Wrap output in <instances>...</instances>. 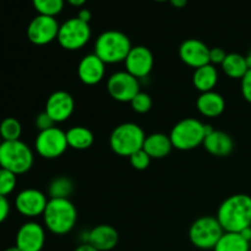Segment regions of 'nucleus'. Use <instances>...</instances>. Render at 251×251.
I'll use <instances>...</instances> for the list:
<instances>
[{
	"label": "nucleus",
	"mask_w": 251,
	"mask_h": 251,
	"mask_svg": "<svg viewBox=\"0 0 251 251\" xmlns=\"http://www.w3.org/2000/svg\"><path fill=\"white\" fill-rule=\"evenodd\" d=\"M216 218L225 232L240 233L251 227V196L234 194L220 205Z\"/></svg>",
	"instance_id": "obj_1"
},
{
	"label": "nucleus",
	"mask_w": 251,
	"mask_h": 251,
	"mask_svg": "<svg viewBox=\"0 0 251 251\" xmlns=\"http://www.w3.org/2000/svg\"><path fill=\"white\" fill-rule=\"evenodd\" d=\"M43 221L49 232L55 235H65L75 228L77 210L70 199H49Z\"/></svg>",
	"instance_id": "obj_2"
},
{
	"label": "nucleus",
	"mask_w": 251,
	"mask_h": 251,
	"mask_svg": "<svg viewBox=\"0 0 251 251\" xmlns=\"http://www.w3.org/2000/svg\"><path fill=\"white\" fill-rule=\"evenodd\" d=\"M131 48V42L126 34L117 29H109L97 37L93 53L104 64H118L125 61Z\"/></svg>",
	"instance_id": "obj_3"
},
{
	"label": "nucleus",
	"mask_w": 251,
	"mask_h": 251,
	"mask_svg": "<svg viewBox=\"0 0 251 251\" xmlns=\"http://www.w3.org/2000/svg\"><path fill=\"white\" fill-rule=\"evenodd\" d=\"M144 129L135 123H123L114 127L109 136V146L115 154L129 158L132 153L144 147Z\"/></svg>",
	"instance_id": "obj_4"
},
{
	"label": "nucleus",
	"mask_w": 251,
	"mask_h": 251,
	"mask_svg": "<svg viewBox=\"0 0 251 251\" xmlns=\"http://www.w3.org/2000/svg\"><path fill=\"white\" fill-rule=\"evenodd\" d=\"M33 162V152L28 145L21 140L2 141L0 144V168L7 169L16 176H21L32 168Z\"/></svg>",
	"instance_id": "obj_5"
},
{
	"label": "nucleus",
	"mask_w": 251,
	"mask_h": 251,
	"mask_svg": "<svg viewBox=\"0 0 251 251\" xmlns=\"http://www.w3.org/2000/svg\"><path fill=\"white\" fill-rule=\"evenodd\" d=\"M169 137L174 149L190 151L201 146L205 141L206 124L195 118H185L174 125Z\"/></svg>",
	"instance_id": "obj_6"
},
{
	"label": "nucleus",
	"mask_w": 251,
	"mask_h": 251,
	"mask_svg": "<svg viewBox=\"0 0 251 251\" xmlns=\"http://www.w3.org/2000/svg\"><path fill=\"white\" fill-rule=\"evenodd\" d=\"M222 226L213 216H202L193 222L189 229L191 244L201 250H210L216 247L223 235Z\"/></svg>",
	"instance_id": "obj_7"
},
{
	"label": "nucleus",
	"mask_w": 251,
	"mask_h": 251,
	"mask_svg": "<svg viewBox=\"0 0 251 251\" xmlns=\"http://www.w3.org/2000/svg\"><path fill=\"white\" fill-rule=\"evenodd\" d=\"M90 24L76 17L66 20L59 27L58 43L65 50L75 51L83 48L91 39Z\"/></svg>",
	"instance_id": "obj_8"
},
{
	"label": "nucleus",
	"mask_w": 251,
	"mask_h": 251,
	"mask_svg": "<svg viewBox=\"0 0 251 251\" xmlns=\"http://www.w3.org/2000/svg\"><path fill=\"white\" fill-rule=\"evenodd\" d=\"M68 147L66 132L59 129L58 126L39 131L34 141L36 152L42 158L46 159L59 158L65 153Z\"/></svg>",
	"instance_id": "obj_9"
},
{
	"label": "nucleus",
	"mask_w": 251,
	"mask_h": 251,
	"mask_svg": "<svg viewBox=\"0 0 251 251\" xmlns=\"http://www.w3.org/2000/svg\"><path fill=\"white\" fill-rule=\"evenodd\" d=\"M107 91L110 97L120 103L131 102L140 92L139 78L134 77L127 71H117L108 77Z\"/></svg>",
	"instance_id": "obj_10"
},
{
	"label": "nucleus",
	"mask_w": 251,
	"mask_h": 251,
	"mask_svg": "<svg viewBox=\"0 0 251 251\" xmlns=\"http://www.w3.org/2000/svg\"><path fill=\"white\" fill-rule=\"evenodd\" d=\"M59 27L55 17L37 15L27 27V38L34 46H47L58 38Z\"/></svg>",
	"instance_id": "obj_11"
},
{
	"label": "nucleus",
	"mask_w": 251,
	"mask_h": 251,
	"mask_svg": "<svg viewBox=\"0 0 251 251\" xmlns=\"http://www.w3.org/2000/svg\"><path fill=\"white\" fill-rule=\"evenodd\" d=\"M48 201L49 199L41 190L25 189L17 194L15 199V207L24 217L36 218L43 216Z\"/></svg>",
	"instance_id": "obj_12"
},
{
	"label": "nucleus",
	"mask_w": 251,
	"mask_h": 251,
	"mask_svg": "<svg viewBox=\"0 0 251 251\" xmlns=\"http://www.w3.org/2000/svg\"><path fill=\"white\" fill-rule=\"evenodd\" d=\"M125 71L136 78H145L151 74L154 65L152 51L145 46H135L127 54L124 61Z\"/></svg>",
	"instance_id": "obj_13"
},
{
	"label": "nucleus",
	"mask_w": 251,
	"mask_h": 251,
	"mask_svg": "<svg viewBox=\"0 0 251 251\" xmlns=\"http://www.w3.org/2000/svg\"><path fill=\"white\" fill-rule=\"evenodd\" d=\"M75 109L74 97L66 91H55L48 97L44 112L54 120L55 124L64 123L73 115Z\"/></svg>",
	"instance_id": "obj_14"
},
{
	"label": "nucleus",
	"mask_w": 251,
	"mask_h": 251,
	"mask_svg": "<svg viewBox=\"0 0 251 251\" xmlns=\"http://www.w3.org/2000/svg\"><path fill=\"white\" fill-rule=\"evenodd\" d=\"M179 58L185 65L199 69L210 64V48L200 39L189 38L179 47Z\"/></svg>",
	"instance_id": "obj_15"
},
{
	"label": "nucleus",
	"mask_w": 251,
	"mask_h": 251,
	"mask_svg": "<svg viewBox=\"0 0 251 251\" xmlns=\"http://www.w3.org/2000/svg\"><path fill=\"white\" fill-rule=\"evenodd\" d=\"M46 244V230L39 223L26 222L16 234V247L21 251H42Z\"/></svg>",
	"instance_id": "obj_16"
},
{
	"label": "nucleus",
	"mask_w": 251,
	"mask_h": 251,
	"mask_svg": "<svg viewBox=\"0 0 251 251\" xmlns=\"http://www.w3.org/2000/svg\"><path fill=\"white\" fill-rule=\"evenodd\" d=\"M105 64L95 53L86 54L77 66V76L81 82L95 86L104 78Z\"/></svg>",
	"instance_id": "obj_17"
},
{
	"label": "nucleus",
	"mask_w": 251,
	"mask_h": 251,
	"mask_svg": "<svg viewBox=\"0 0 251 251\" xmlns=\"http://www.w3.org/2000/svg\"><path fill=\"white\" fill-rule=\"evenodd\" d=\"M119 242V233L110 225H98L87 232V243L98 251H110Z\"/></svg>",
	"instance_id": "obj_18"
},
{
	"label": "nucleus",
	"mask_w": 251,
	"mask_h": 251,
	"mask_svg": "<svg viewBox=\"0 0 251 251\" xmlns=\"http://www.w3.org/2000/svg\"><path fill=\"white\" fill-rule=\"evenodd\" d=\"M202 145L206 151L215 157H227L234 150V140L229 134L221 130L211 131Z\"/></svg>",
	"instance_id": "obj_19"
},
{
	"label": "nucleus",
	"mask_w": 251,
	"mask_h": 251,
	"mask_svg": "<svg viewBox=\"0 0 251 251\" xmlns=\"http://www.w3.org/2000/svg\"><path fill=\"white\" fill-rule=\"evenodd\" d=\"M196 108L199 113L206 118H217L225 112L226 100L221 93L216 91L200 93L196 100Z\"/></svg>",
	"instance_id": "obj_20"
},
{
	"label": "nucleus",
	"mask_w": 251,
	"mask_h": 251,
	"mask_svg": "<svg viewBox=\"0 0 251 251\" xmlns=\"http://www.w3.org/2000/svg\"><path fill=\"white\" fill-rule=\"evenodd\" d=\"M173 144L169 135L163 132H153L147 135L144 142V150L152 159H161L168 156L173 150Z\"/></svg>",
	"instance_id": "obj_21"
},
{
	"label": "nucleus",
	"mask_w": 251,
	"mask_h": 251,
	"mask_svg": "<svg viewBox=\"0 0 251 251\" xmlns=\"http://www.w3.org/2000/svg\"><path fill=\"white\" fill-rule=\"evenodd\" d=\"M218 82V70L212 64H207L201 68L195 69L193 75V83L201 93L210 92L215 90Z\"/></svg>",
	"instance_id": "obj_22"
},
{
	"label": "nucleus",
	"mask_w": 251,
	"mask_h": 251,
	"mask_svg": "<svg viewBox=\"0 0 251 251\" xmlns=\"http://www.w3.org/2000/svg\"><path fill=\"white\" fill-rule=\"evenodd\" d=\"M221 68H222V71L226 74V76L233 78V80H242L250 69L248 65L247 56L239 53L227 54Z\"/></svg>",
	"instance_id": "obj_23"
},
{
	"label": "nucleus",
	"mask_w": 251,
	"mask_h": 251,
	"mask_svg": "<svg viewBox=\"0 0 251 251\" xmlns=\"http://www.w3.org/2000/svg\"><path fill=\"white\" fill-rule=\"evenodd\" d=\"M66 132V140L70 149L76 151H83V150L90 149L95 142L93 132L86 126H73Z\"/></svg>",
	"instance_id": "obj_24"
},
{
	"label": "nucleus",
	"mask_w": 251,
	"mask_h": 251,
	"mask_svg": "<svg viewBox=\"0 0 251 251\" xmlns=\"http://www.w3.org/2000/svg\"><path fill=\"white\" fill-rule=\"evenodd\" d=\"M213 251H250V243L240 233L225 232Z\"/></svg>",
	"instance_id": "obj_25"
},
{
	"label": "nucleus",
	"mask_w": 251,
	"mask_h": 251,
	"mask_svg": "<svg viewBox=\"0 0 251 251\" xmlns=\"http://www.w3.org/2000/svg\"><path fill=\"white\" fill-rule=\"evenodd\" d=\"M74 193V183L68 176H56L49 183V199H69Z\"/></svg>",
	"instance_id": "obj_26"
},
{
	"label": "nucleus",
	"mask_w": 251,
	"mask_h": 251,
	"mask_svg": "<svg viewBox=\"0 0 251 251\" xmlns=\"http://www.w3.org/2000/svg\"><path fill=\"white\" fill-rule=\"evenodd\" d=\"M21 134V123L16 118H5L0 123V136H1L2 141H16V140H20Z\"/></svg>",
	"instance_id": "obj_27"
},
{
	"label": "nucleus",
	"mask_w": 251,
	"mask_h": 251,
	"mask_svg": "<svg viewBox=\"0 0 251 251\" xmlns=\"http://www.w3.org/2000/svg\"><path fill=\"white\" fill-rule=\"evenodd\" d=\"M64 2L65 0H32L33 7L38 12V15L53 17L63 11Z\"/></svg>",
	"instance_id": "obj_28"
},
{
	"label": "nucleus",
	"mask_w": 251,
	"mask_h": 251,
	"mask_svg": "<svg viewBox=\"0 0 251 251\" xmlns=\"http://www.w3.org/2000/svg\"><path fill=\"white\" fill-rule=\"evenodd\" d=\"M17 184V176L7 169L0 168V195L7 196L15 190Z\"/></svg>",
	"instance_id": "obj_29"
},
{
	"label": "nucleus",
	"mask_w": 251,
	"mask_h": 251,
	"mask_svg": "<svg viewBox=\"0 0 251 251\" xmlns=\"http://www.w3.org/2000/svg\"><path fill=\"white\" fill-rule=\"evenodd\" d=\"M131 109L137 114H146L152 108V98L149 93L140 91L130 102Z\"/></svg>",
	"instance_id": "obj_30"
},
{
	"label": "nucleus",
	"mask_w": 251,
	"mask_h": 251,
	"mask_svg": "<svg viewBox=\"0 0 251 251\" xmlns=\"http://www.w3.org/2000/svg\"><path fill=\"white\" fill-rule=\"evenodd\" d=\"M151 157L144 151V150H139L137 152L132 153L131 156L129 157L130 164L134 169L136 171H145V169L149 168L150 163H151Z\"/></svg>",
	"instance_id": "obj_31"
},
{
	"label": "nucleus",
	"mask_w": 251,
	"mask_h": 251,
	"mask_svg": "<svg viewBox=\"0 0 251 251\" xmlns=\"http://www.w3.org/2000/svg\"><path fill=\"white\" fill-rule=\"evenodd\" d=\"M34 124H36V127L39 130V131H43V130H48L50 127L55 126V123L54 120L47 114L46 112L39 113L36 117V120H34Z\"/></svg>",
	"instance_id": "obj_32"
},
{
	"label": "nucleus",
	"mask_w": 251,
	"mask_h": 251,
	"mask_svg": "<svg viewBox=\"0 0 251 251\" xmlns=\"http://www.w3.org/2000/svg\"><path fill=\"white\" fill-rule=\"evenodd\" d=\"M240 90H242L243 98L251 104V69L248 70L244 77L240 80Z\"/></svg>",
	"instance_id": "obj_33"
},
{
	"label": "nucleus",
	"mask_w": 251,
	"mask_h": 251,
	"mask_svg": "<svg viewBox=\"0 0 251 251\" xmlns=\"http://www.w3.org/2000/svg\"><path fill=\"white\" fill-rule=\"evenodd\" d=\"M228 53H226L225 49L220 48V47H216V48H210V64L212 65H222V63L225 61L226 56Z\"/></svg>",
	"instance_id": "obj_34"
},
{
	"label": "nucleus",
	"mask_w": 251,
	"mask_h": 251,
	"mask_svg": "<svg viewBox=\"0 0 251 251\" xmlns=\"http://www.w3.org/2000/svg\"><path fill=\"white\" fill-rule=\"evenodd\" d=\"M10 215V203L7 198L0 195V223L4 222Z\"/></svg>",
	"instance_id": "obj_35"
},
{
	"label": "nucleus",
	"mask_w": 251,
	"mask_h": 251,
	"mask_svg": "<svg viewBox=\"0 0 251 251\" xmlns=\"http://www.w3.org/2000/svg\"><path fill=\"white\" fill-rule=\"evenodd\" d=\"M77 17L80 20H82L83 22H87V24H90L91 19H92V14H91V11L88 9H81L80 11H78Z\"/></svg>",
	"instance_id": "obj_36"
},
{
	"label": "nucleus",
	"mask_w": 251,
	"mask_h": 251,
	"mask_svg": "<svg viewBox=\"0 0 251 251\" xmlns=\"http://www.w3.org/2000/svg\"><path fill=\"white\" fill-rule=\"evenodd\" d=\"M74 251H98L96 248H93L92 245L88 244V243H82L81 245H78Z\"/></svg>",
	"instance_id": "obj_37"
},
{
	"label": "nucleus",
	"mask_w": 251,
	"mask_h": 251,
	"mask_svg": "<svg viewBox=\"0 0 251 251\" xmlns=\"http://www.w3.org/2000/svg\"><path fill=\"white\" fill-rule=\"evenodd\" d=\"M169 2L172 4V6L176 7V9H181V7L188 4V0H169Z\"/></svg>",
	"instance_id": "obj_38"
},
{
	"label": "nucleus",
	"mask_w": 251,
	"mask_h": 251,
	"mask_svg": "<svg viewBox=\"0 0 251 251\" xmlns=\"http://www.w3.org/2000/svg\"><path fill=\"white\" fill-rule=\"evenodd\" d=\"M240 234H242L243 238H244V239H247L248 242H249V243L251 242V227L245 228L243 232H240Z\"/></svg>",
	"instance_id": "obj_39"
},
{
	"label": "nucleus",
	"mask_w": 251,
	"mask_h": 251,
	"mask_svg": "<svg viewBox=\"0 0 251 251\" xmlns=\"http://www.w3.org/2000/svg\"><path fill=\"white\" fill-rule=\"evenodd\" d=\"M66 1L69 2V4L71 5V6H76V7H80L82 6L83 4H85L87 0H66Z\"/></svg>",
	"instance_id": "obj_40"
},
{
	"label": "nucleus",
	"mask_w": 251,
	"mask_h": 251,
	"mask_svg": "<svg viewBox=\"0 0 251 251\" xmlns=\"http://www.w3.org/2000/svg\"><path fill=\"white\" fill-rule=\"evenodd\" d=\"M247 61H248V65H249V68L251 69V49H250L249 53H248V55H247Z\"/></svg>",
	"instance_id": "obj_41"
},
{
	"label": "nucleus",
	"mask_w": 251,
	"mask_h": 251,
	"mask_svg": "<svg viewBox=\"0 0 251 251\" xmlns=\"http://www.w3.org/2000/svg\"><path fill=\"white\" fill-rule=\"evenodd\" d=\"M4 251H21L19 249V248L16 247V245H15V247H10V248H7V249H5Z\"/></svg>",
	"instance_id": "obj_42"
},
{
	"label": "nucleus",
	"mask_w": 251,
	"mask_h": 251,
	"mask_svg": "<svg viewBox=\"0 0 251 251\" xmlns=\"http://www.w3.org/2000/svg\"><path fill=\"white\" fill-rule=\"evenodd\" d=\"M154 1H158V2H163V1H169V0H154Z\"/></svg>",
	"instance_id": "obj_43"
}]
</instances>
